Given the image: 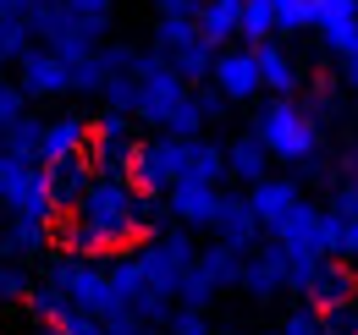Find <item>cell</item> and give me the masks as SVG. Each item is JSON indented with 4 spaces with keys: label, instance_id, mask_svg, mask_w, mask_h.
Wrapping results in <instances>:
<instances>
[{
    "label": "cell",
    "instance_id": "1",
    "mask_svg": "<svg viewBox=\"0 0 358 335\" xmlns=\"http://www.w3.org/2000/svg\"><path fill=\"white\" fill-rule=\"evenodd\" d=\"M138 237V187L133 181H110V176H94L89 198L61 220V248L72 253H127Z\"/></svg>",
    "mask_w": 358,
    "mask_h": 335
},
{
    "label": "cell",
    "instance_id": "2",
    "mask_svg": "<svg viewBox=\"0 0 358 335\" xmlns=\"http://www.w3.org/2000/svg\"><path fill=\"white\" fill-rule=\"evenodd\" d=\"M133 258H138V275H143L149 297H160V302H171V308H177V292H182V281H187V269L199 264V248H193V231L166 225L160 237L138 242Z\"/></svg>",
    "mask_w": 358,
    "mask_h": 335
},
{
    "label": "cell",
    "instance_id": "3",
    "mask_svg": "<svg viewBox=\"0 0 358 335\" xmlns=\"http://www.w3.org/2000/svg\"><path fill=\"white\" fill-rule=\"evenodd\" d=\"M254 137L265 143L270 160L303 165V160H314V149H320V121H314L298 99H270L265 110L254 116Z\"/></svg>",
    "mask_w": 358,
    "mask_h": 335
},
{
    "label": "cell",
    "instance_id": "4",
    "mask_svg": "<svg viewBox=\"0 0 358 335\" xmlns=\"http://www.w3.org/2000/svg\"><path fill=\"white\" fill-rule=\"evenodd\" d=\"M28 28H34V44H45L50 55H61L66 66L94 55L105 44V28L99 22H83L66 0H34L28 6Z\"/></svg>",
    "mask_w": 358,
    "mask_h": 335
},
{
    "label": "cell",
    "instance_id": "5",
    "mask_svg": "<svg viewBox=\"0 0 358 335\" xmlns=\"http://www.w3.org/2000/svg\"><path fill=\"white\" fill-rule=\"evenodd\" d=\"M133 83H138V116L133 121L155 126V132H171V121L182 116V105L193 99V88L177 77L171 61H160L155 50H143L133 66Z\"/></svg>",
    "mask_w": 358,
    "mask_h": 335
},
{
    "label": "cell",
    "instance_id": "6",
    "mask_svg": "<svg viewBox=\"0 0 358 335\" xmlns=\"http://www.w3.org/2000/svg\"><path fill=\"white\" fill-rule=\"evenodd\" d=\"M155 55L160 61H171L177 66V77L187 88H199V83H210V72H215V44L199 34V22L193 17H160L155 22Z\"/></svg>",
    "mask_w": 358,
    "mask_h": 335
},
{
    "label": "cell",
    "instance_id": "7",
    "mask_svg": "<svg viewBox=\"0 0 358 335\" xmlns=\"http://www.w3.org/2000/svg\"><path fill=\"white\" fill-rule=\"evenodd\" d=\"M138 121L133 116H116L105 110L99 121H89V165L94 176H110V181H133V160H138Z\"/></svg>",
    "mask_w": 358,
    "mask_h": 335
},
{
    "label": "cell",
    "instance_id": "8",
    "mask_svg": "<svg viewBox=\"0 0 358 335\" xmlns=\"http://www.w3.org/2000/svg\"><path fill=\"white\" fill-rule=\"evenodd\" d=\"M0 209H6V220H61L50 204L45 165L0 154Z\"/></svg>",
    "mask_w": 358,
    "mask_h": 335
},
{
    "label": "cell",
    "instance_id": "9",
    "mask_svg": "<svg viewBox=\"0 0 358 335\" xmlns=\"http://www.w3.org/2000/svg\"><path fill=\"white\" fill-rule=\"evenodd\" d=\"M187 149H193V143H187V137H171V132L143 137V143H138V160H133V187L166 198L182 176H187Z\"/></svg>",
    "mask_w": 358,
    "mask_h": 335
},
{
    "label": "cell",
    "instance_id": "10",
    "mask_svg": "<svg viewBox=\"0 0 358 335\" xmlns=\"http://www.w3.org/2000/svg\"><path fill=\"white\" fill-rule=\"evenodd\" d=\"M270 242L287 253V258H336L331 253V214L320 204H298V209L281 220V231H270Z\"/></svg>",
    "mask_w": 358,
    "mask_h": 335
},
{
    "label": "cell",
    "instance_id": "11",
    "mask_svg": "<svg viewBox=\"0 0 358 335\" xmlns=\"http://www.w3.org/2000/svg\"><path fill=\"white\" fill-rule=\"evenodd\" d=\"M55 248H61V220H6V231H0V258L34 264V269Z\"/></svg>",
    "mask_w": 358,
    "mask_h": 335
},
{
    "label": "cell",
    "instance_id": "12",
    "mask_svg": "<svg viewBox=\"0 0 358 335\" xmlns=\"http://www.w3.org/2000/svg\"><path fill=\"white\" fill-rule=\"evenodd\" d=\"M17 88L28 99H66L72 94V66L61 55H50L45 44H34L22 61H17Z\"/></svg>",
    "mask_w": 358,
    "mask_h": 335
},
{
    "label": "cell",
    "instance_id": "13",
    "mask_svg": "<svg viewBox=\"0 0 358 335\" xmlns=\"http://www.w3.org/2000/svg\"><path fill=\"white\" fill-rule=\"evenodd\" d=\"M237 292H248L254 302H275V297L287 292V253L275 248V242H259V248L243 258Z\"/></svg>",
    "mask_w": 358,
    "mask_h": 335
},
{
    "label": "cell",
    "instance_id": "14",
    "mask_svg": "<svg viewBox=\"0 0 358 335\" xmlns=\"http://www.w3.org/2000/svg\"><path fill=\"white\" fill-rule=\"evenodd\" d=\"M210 83L221 88L226 105H248L254 94H265V88H259V66H254V50H248V44H231V50H221V55H215Z\"/></svg>",
    "mask_w": 358,
    "mask_h": 335
},
{
    "label": "cell",
    "instance_id": "15",
    "mask_svg": "<svg viewBox=\"0 0 358 335\" xmlns=\"http://www.w3.org/2000/svg\"><path fill=\"white\" fill-rule=\"evenodd\" d=\"M221 187H199V181H177L166 193V214L177 220L182 231H215V214H221Z\"/></svg>",
    "mask_w": 358,
    "mask_h": 335
},
{
    "label": "cell",
    "instance_id": "16",
    "mask_svg": "<svg viewBox=\"0 0 358 335\" xmlns=\"http://www.w3.org/2000/svg\"><path fill=\"white\" fill-rule=\"evenodd\" d=\"M243 198H248V209H254V220H259L265 237H270V231H281V220L303 204V193H298L292 176H265V181H254Z\"/></svg>",
    "mask_w": 358,
    "mask_h": 335
},
{
    "label": "cell",
    "instance_id": "17",
    "mask_svg": "<svg viewBox=\"0 0 358 335\" xmlns=\"http://www.w3.org/2000/svg\"><path fill=\"white\" fill-rule=\"evenodd\" d=\"M309 28L336 55L358 50V0H309Z\"/></svg>",
    "mask_w": 358,
    "mask_h": 335
},
{
    "label": "cell",
    "instance_id": "18",
    "mask_svg": "<svg viewBox=\"0 0 358 335\" xmlns=\"http://www.w3.org/2000/svg\"><path fill=\"white\" fill-rule=\"evenodd\" d=\"M254 66H259V88H265L270 99H298V88H303V66H298V55H292L281 39L259 44V50H254Z\"/></svg>",
    "mask_w": 358,
    "mask_h": 335
},
{
    "label": "cell",
    "instance_id": "19",
    "mask_svg": "<svg viewBox=\"0 0 358 335\" xmlns=\"http://www.w3.org/2000/svg\"><path fill=\"white\" fill-rule=\"evenodd\" d=\"M45 187H50V204H55V214L66 220V214L89 198V187H94L89 154H72V160H55V165H45Z\"/></svg>",
    "mask_w": 358,
    "mask_h": 335
},
{
    "label": "cell",
    "instance_id": "20",
    "mask_svg": "<svg viewBox=\"0 0 358 335\" xmlns=\"http://www.w3.org/2000/svg\"><path fill=\"white\" fill-rule=\"evenodd\" d=\"M72 154H89V116H78V110L45 116V137H39V165L72 160Z\"/></svg>",
    "mask_w": 358,
    "mask_h": 335
},
{
    "label": "cell",
    "instance_id": "21",
    "mask_svg": "<svg viewBox=\"0 0 358 335\" xmlns=\"http://www.w3.org/2000/svg\"><path fill=\"white\" fill-rule=\"evenodd\" d=\"M259 220H254V209H248V198H237V193H226L221 198V214H215V242L221 248H231V253H248L259 248Z\"/></svg>",
    "mask_w": 358,
    "mask_h": 335
},
{
    "label": "cell",
    "instance_id": "22",
    "mask_svg": "<svg viewBox=\"0 0 358 335\" xmlns=\"http://www.w3.org/2000/svg\"><path fill=\"white\" fill-rule=\"evenodd\" d=\"M325 214H331V253L342 264H358V176L336 187V198H331Z\"/></svg>",
    "mask_w": 358,
    "mask_h": 335
},
{
    "label": "cell",
    "instance_id": "23",
    "mask_svg": "<svg viewBox=\"0 0 358 335\" xmlns=\"http://www.w3.org/2000/svg\"><path fill=\"white\" fill-rule=\"evenodd\" d=\"M243 6L248 0H204L193 22H199V34L215 50H231V39H243Z\"/></svg>",
    "mask_w": 358,
    "mask_h": 335
},
{
    "label": "cell",
    "instance_id": "24",
    "mask_svg": "<svg viewBox=\"0 0 358 335\" xmlns=\"http://www.w3.org/2000/svg\"><path fill=\"white\" fill-rule=\"evenodd\" d=\"M226 176L243 181V187H254V181L270 176V154H265V143H259L254 132H243V137L226 143Z\"/></svg>",
    "mask_w": 358,
    "mask_h": 335
},
{
    "label": "cell",
    "instance_id": "25",
    "mask_svg": "<svg viewBox=\"0 0 358 335\" xmlns=\"http://www.w3.org/2000/svg\"><path fill=\"white\" fill-rule=\"evenodd\" d=\"M34 292H39V269L34 264H17V258H0V308L6 313H22Z\"/></svg>",
    "mask_w": 358,
    "mask_h": 335
},
{
    "label": "cell",
    "instance_id": "26",
    "mask_svg": "<svg viewBox=\"0 0 358 335\" xmlns=\"http://www.w3.org/2000/svg\"><path fill=\"white\" fill-rule=\"evenodd\" d=\"M182 181H199V187H221L226 181V149L210 143V137H193L187 149V176Z\"/></svg>",
    "mask_w": 358,
    "mask_h": 335
},
{
    "label": "cell",
    "instance_id": "27",
    "mask_svg": "<svg viewBox=\"0 0 358 335\" xmlns=\"http://www.w3.org/2000/svg\"><path fill=\"white\" fill-rule=\"evenodd\" d=\"M39 137H45V116H22V121H11L6 132H0V154L34 160V165H39Z\"/></svg>",
    "mask_w": 358,
    "mask_h": 335
},
{
    "label": "cell",
    "instance_id": "28",
    "mask_svg": "<svg viewBox=\"0 0 358 335\" xmlns=\"http://www.w3.org/2000/svg\"><path fill=\"white\" fill-rule=\"evenodd\" d=\"M28 50H34V28H28V17L0 22V72H6V66H17Z\"/></svg>",
    "mask_w": 358,
    "mask_h": 335
},
{
    "label": "cell",
    "instance_id": "29",
    "mask_svg": "<svg viewBox=\"0 0 358 335\" xmlns=\"http://www.w3.org/2000/svg\"><path fill=\"white\" fill-rule=\"evenodd\" d=\"M243 39H248V50H259V44L275 39V11H270V0H248V6H243Z\"/></svg>",
    "mask_w": 358,
    "mask_h": 335
},
{
    "label": "cell",
    "instance_id": "30",
    "mask_svg": "<svg viewBox=\"0 0 358 335\" xmlns=\"http://www.w3.org/2000/svg\"><path fill=\"white\" fill-rule=\"evenodd\" d=\"M72 94H105V66H99V50L83 55V61H72Z\"/></svg>",
    "mask_w": 358,
    "mask_h": 335
},
{
    "label": "cell",
    "instance_id": "31",
    "mask_svg": "<svg viewBox=\"0 0 358 335\" xmlns=\"http://www.w3.org/2000/svg\"><path fill=\"white\" fill-rule=\"evenodd\" d=\"M320 335H358V297L325 308V313H320Z\"/></svg>",
    "mask_w": 358,
    "mask_h": 335
},
{
    "label": "cell",
    "instance_id": "32",
    "mask_svg": "<svg viewBox=\"0 0 358 335\" xmlns=\"http://www.w3.org/2000/svg\"><path fill=\"white\" fill-rule=\"evenodd\" d=\"M270 11H275V34L309 28V0H270Z\"/></svg>",
    "mask_w": 358,
    "mask_h": 335
},
{
    "label": "cell",
    "instance_id": "33",
    "mask_svg": "<svg viewBox=\"0 0 358 335\" xmlns=\"http://www.w3.org/2000/svg\"><path fill=\"white\" fill-rule=\"evenodd\" d=\"M166 335H215V330H210V319H204L199 308H177V313L166 319Z\"/></svg>",
    "mask_w": 358,
    "mask_h": 335
},
{
    "label": "cell",
    "instance_id": "34",
    "mask_svg": "<svg viewBox=\"0 0 358 335\" xmlns=\"http://www.w3.org/2000/svg\"><path fill=\"white\" fill-rule=\"evenodd\" d=\"M193 105H199L204 126H210V121H215V116L226 110V99H221V88H215V83H199V88H193Z\"/></svg>",
    "mask_w": 358,
    "mask_h": 335
},
{
    "label": "cell",
    "instance_id": "35",
    "mask_svg": "<svg viewBox=\"0 0 358 335\" xmlns=\"http://www.w3.org/2000/svg\"><path fill=\"white\" fill-rule=\"evenodd\" d=\"M281 335H320V313H314V308H292V313L281 319Z\"/></svg>",
    "mask_w": 358,
    "mask_h": 335
},
{
    "label": "cell",
    "instance_id": "36",
    "mask_svg": "<svg viewBox=\"0 0 358 335\" xmlns=\"http://www.w3.org/2000/svg\"><path fill=\"white\" fill-rule=\"evenodd\" d=\"M83 22H99V28H110V11H116V0H66Z\"/></svg>",
    "mask_w": 358,
    "mask_h": 335
},
{
    "label": "cell",
    "instance_id": "37",
    "mask_svg": "<svg viewBox=\"0 0 358 335\" xmlns=\"http://www.w3.org/2000/svg\"><path fill=\"white\" fill-rule=\"evenodd\" d=\"M61 330H66V335H105V325H99V319H89V313H72Z\"/></svg>",
    "mask_w": 358,
    "mask_h": 335
},
{
    "label": "cell",
    "instance_id": "38",
    "mask_svg": "<svg viewBox=\"0 0 358 335\" xmlns=\"http://www.w3.org/2000/svg\"><path fill=\"white\" fill-rule=\"evenodd\" d=\"M155 6H160V17H199L204 0H155Z\"/></svg>",
    "mask_w": 358,
    "mask_h": 335
},
{
    "label": "cell",
    "instance_id": "39",
    "mask_svg": "<svg viewBox=\"0 0 358 335\" xmlns=\"http://www.w3.org/2000/svg\"><path fill=\"white\" fill-rule=\"evenodd\" d=\"M342 77H348V88H358V50H353V55H342Z\"/></svg>",
    "mask_w": 358,
    "mask_h": 335
},
{
    "label": "cell",
    "instance_id": "40",
    "mask_svg": "<svg viewBox=\"0 0 358 335\" xmlns=\"http://www.w3.org/2000/svg\"><path fill=\"white\" fill-rule=\"evenodd\" d=\"M28 335H66V330H61V325H34Z\"/></svg>",
    "mask_w": 358,
    "mask_h": 335
},
{
    "label": "cell",
    "instance_id": "41",
    "mask_svg": "<svg viewBox=\"0 0 358 335\" xmlns=\"http://www.w3.org/2000/svg\"><path fill=\"white\" fill-rule=\"evenodd\" d=\"M215 335H243V330H215Z\"/></svg>",
    "mask_w": 358,
    "mask_h": 335
},
{
    "label": "cell",
    "instance_id": "42",
    "mask_svg": "<svg viewBox=\"0 0 358 335\" xmlns=\"http://www.w3.org/2000/svg\"><path fill=\"white\" fill-rule=\"evenodd\" d=\"M6 83H11V77H6V72H0V88H6Z\"/></svg>",
    "mask_w": 358,
    "mask_h": 335
},
{
    "label": "cell",
    "instance_id": "43",
    "mask_svg": "<svg viewBox=\"0 0 358 335\" xmlns=\"http://www.w3.org/2000/svg\"><path fill=\"white\" fill-rule=\"evenodd\" d=\"M0 231H6V209H0Z\"/></svg>",
    "mask_w": 358,
    "mask_h": 335
},
{
    "label": "cell",
    "instance_id": "44",
    "mask_svg": "<svg viewBox=\"0 0 358 335\" xmlns=\"http://www.w3.org/2000/svg\"><path fill=\"white\" fill-rule=\"evenodd\" d=\"M265 335H281V330H265Z\"/></svg>",
    "mask_w": 358,
    "mask_h": 335
}]
</instances>
